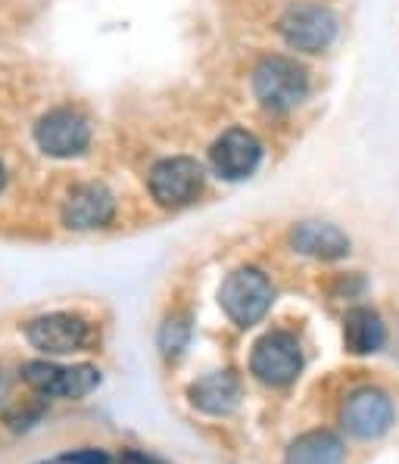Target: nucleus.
<instances>
[{
	"mask_svg": "<svg viewBox=\"0 0 399 464\" xmlns=\"http://www.w3.org/2000/svg\"><path fill=\"white\" fill-rule=\"evenodd\" d=\"M116 216V199L103 184H78L63 203V225L73 231H97Z\"/></svg>",
	"mask_w": 399,
	"mask_h": 464,
	"instance_id": "obj_11",
	"label": "nucleus"
},
{
	"mask_svg": "<svg viewBox=\"0 0 399 464\" xmlns=\"http://www.w3.org/2000/svg\"><path fill=\"white\" fill-rule=\"evenodd\" d=\"M209 160L219 178H225V181H240V178L253 175L256 166H259L262 144L249 131H244V128H231V131H225L222 138L212 144Z\"/></svg>",
	"mask_w": 399,
	"mask_h": 464,
	"instance_id": "obj_10",
	"label": "nucleus"
},
{
	"mask_svg": "<svg viewBox=\"0 0 399 464\" xmlns=\"http://www.w3.org/2000/svg\"><path fill=\"white\" fill-rule=\"evenodd\" d=\"M344 343L349 353L372 355L387 343V327L372 309H353L344 321Z\"/></svg>",
	"mask_w": 399,
	"mask_h": 464,
	"instance_id": "obj_14",
	"label": "nucleus"
},
{
	"mask_svg": "<svg viewBox=\"0 0 399 464\" xmlns=\"http://www.w3.org/2000/svg\"><path fill=\"white\" fill-rule=\"evenodd\" d=\"M340 418H344V427L353 437L377 440L394 424V402L381 390H359L346 399Z\"/></svg>",
	"mask_w": 399,
	"mask_h": 464,
	"instance_id": "obj_9",
	"label": "nucleus"
},
{
	"mask_svg": "<svg viewBox=\"0 0 399 464\" xmlns=\"http://www.w3.org/2000/svg\"><path fill=\"white\" fill-rule=\"evenodd\" d=\"M188 396L190 405L206 415H231L240 402V381L231 371H216V374H206L203 381L190 383Z\"/></svg>",
	"mask_w": 399,
	"mask_h": 464,
	"instance_id": "obj_12",
	"label": "nucleus"
},
{
	"mask_svg": "<svg viewBox=\"0 0 399 464\" xmlns=\"http://www.w3.org/2000/svg\"><path fill=\"white\" fill-rule=\"evenodd\" d=\"M4 184H6V171H4V162H0V190H4Z\"/></svg>",
	"mask_w": 399,
	"mask_h": 464,
	"instance_id": "obj_18",
	"label": "nucleus"
},
{
	"mask_svg": "<svg viewBox=\"0 0 399 464\" xmlns=\"http://www.w3.org/2000/svg\"><path fill=\"white\" fill-rule=\"evenodd\" d=\"M34 140L47 156L73 160V156H82L91 144V122L78 110L60 106V110H50L47 116L38 119Z\"/></svg>",
	"mask_w": 399,
	"mask_h": 464,
	"instance_id": "obj_5",
	"label": "nucleus"
},
{
	"mask_svg": "<svg viewBox=\"0 0 399 464\" xmlns=\"http://www.w3.org/2000/svg\"><path fill=\"white\" fill-rule=\"evenodd\" d=\"M249 368L268 387H287L290 381H297V374L303 371V353L294 334L287 331H272L266 334L253 346L249 355Z\"/></svg>",
	"mask_w": 399,
	"mask_h": 464,
	"instance_id": "obj_4",
	"label": "nucleus"
},
{
	"mask_svg": "<svg viewBox=\"0 0 399 464\" xmlns=\"http://www.w3.org/2000/svg\"><path fill=\"white\" fill-rule=\"evenodd\" d=\"M253 91L266 110H294L309 94V72L290 56H266L253 72Z\"/></svg>",
	"mask_w": 399,
	"mask_h": 464,
	"instance_id": "obj_1",
	"label": "nucleus"
},
{
	"mask_svg": "<svg viewBox=\"0 0 399 464\" xmlns=\"http://www.w3.org/2000/svg\"><path fill=\"white\" fill-rule=\"evenodd\" d=\"M272 284L259 268H238L225 277L222 290H219V303H222L225 315L238 327L256 324L268 309H272Z\"/></svg>",
	"mask_w": 399,
	"mask_h": 464,
	"instance_id": "obj_2",
	"label": "nucleus"
},
{
	"mask_svg": "<svg viewBox=\"0 0 399 464\" xmlns=\"http://www.w3.org/2000/svg\"><path fill=\"white\" fill-rule=\"evenodd\" d=\"M25 337L44 355H69L84 349V343H88V321L69 315V312H54V315L28 321Z\"/></svg>",
	"mask_w": 399,
	"mask_h": 464,
	"instance_id": "obj_8",
	"label": "nucleus"
},
{
	"mask_svg": "<svg viewBox=\"0 0 399 464\" xmlns=\"http://www.w3.org/2000/svg\"><path fill=\"white\" fill-rule=\"evenodd\" d=\"M203 190V169L197 160L172 156V160L156 162L150 171V194L162 209H181L190 206Z\"/></svg>",
	"mask_w": 399,
	"mask_h": 464,
	"instance_id": "obj_3",
	"label": "nucleus"
},
{
	"mask_svg": "<svg viewBox=\"0 0 399 464\" xmlns=\"http://www.w3.org/2000/svg\"><path fill=\"white\" fill-rule=\"evenodd\" d=\"M54 464H110V455L100 452V449H84V452H75V455H63V459H56Z\"/></svg>",
	"mask_w": 399,
	"mask_h": 464,
	"instance_id": "obj_17",
	"label": "nucleus"
},
{
	"mask_svg": "<svg viewBox=\"0 0 399 464\" xmlns=\"http://www.w3.org/2000/svg\"><path fill=\"white\" fill-rule=\"evenodd\" d=\"M23 381L41 396L50 399H82L100 383V371L91 365H54V362H25Z\"/></svg>",
	"mask_w": 399,
	"mask_h": 464,
	"instance_id": "obj_7",
	"label": "nucleus"
},
{
	"mask_svg": "<svg viewBox=\"0 0 399 464\" xmlns=\"http://www.w3.org/2000/svg\"><path fill=\"white\" fill-rule=\"evenodd\" d=\"M290 244H294L303 256L312 259H344L349 253V237L340 227L325 225V221H303L290 234Z\"/></svg>",
	"mask_w": 399,
	"mask_h": 464,
	"instance_id": "obj_13",
	"label": "nucleus"
},
{
	"mask_svg": "<svg viewBox=\"0 0 399 464\" xmlns=\"http://www.w3.org/2000/svg\"><path fill=\"white\" fill-rule=\"evenodd\" d=\"M281 34L287 47L303 53H322L337 38V16L325 4H297L284 13Z\"/></svg>",
	"mask_w": 399,
	"mask_h": 464,
	"instance_id": "obj_6",
	"label": "nucleus"
},
{
	"mask_svg": "<svg viewBox=\"0 0 399 464\" xmlns=\"http://www.w3.org/2000/svg\"><path fill=\"white\" fill-rule=\"evenodd\" d=\"M188 340H190V321L184 315H172L166 324H162V331H160L162 355H169V359L181 355V349L188 346Z\"/></svg>",
	"mask_w": 399,
	"mask_h": 464,
	"instance_id": "obj_16",
	"label": "nucleus"
},
{
	"mask_svg": "<svg viewBox=\"0 0 399 464\" xmlns=\"http://www.w3.org/2000/svg\"><path fill=\"white\" fill-rule=\"evenodd\" d=\"M344 461V442L327 430L303 433L287 449V464H340Z\"/></svg>",
	"mask_w": 399,
	"mask_h": 464,
	"instance_id": "obj_15",
	"label": "nucleus"
}]
</instances>
